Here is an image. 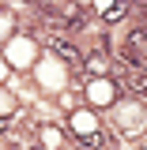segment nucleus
Masks as SVG:
<instances>
[{
    "label": "nucleus",
    "mask_w": 147,
    "mask_h": 150,
    "mask_svg": "<svg viewBox=\"0 0 147 150\" xmlns=\"http://www.w3.org/2000/svg\"><path fill=\"white\" fill-rule=\"evenodd\" d=\"M125 64L147 71V26H136V30L125 38Z\"/></svg>",
    "instance_id": "obj_1"
},
{
    "label": "nucleus",
    "mask_w": 147,
    "mask_h": 150,
    "mask_svg": "<svg viewBox=\"0 0 147 150\" xmlns=\"http://www.w3.org/2000/svg\"><path fill=\"white\" fill-rule=\"evenodd\" d=\"M121 86L128 94H136V98H147V71H140V68H121Z\"/></svg>",
    "instance_id": "obj_2"
},
{
    "label": "nucleus",
    "mask_w": 147,
    "mask_h": 150,
    "mask_svg": "<svg viewBox=\"0 0 147 150\" xmlns=\"http://www.w3.org/2000/svg\"><path fill=\"white\" fill-rule=\"evenodd\" d=\"M57 56H60V60H64V64H72V68H79V49H75V45H68V41H57Z\"/></svg>",
    "instance_id": "obj_3"
},
{
    "label": "nucleus",
    "mask_w": 147,
    "mask_h": 150,
    "mask_svg": "<svg viewBox=\"0 0 147 150\" xmlns=\"http://www.w3.org/2000/svg\"><path fill=\"white\" fill-rule=\"evenodd\" d=\"M125 11H128V4H125V0H121V4H113V8H106V23H121Z\"/></svg>",
    "instance_id": "obj_4"
},
{
    "label": "nucleus",
    "mask_w": 147,
    "mask_h": 150,
    "mask_svg": "<svg viewBox=\"0 0 147 150\" xmlns=\"http://www.w3.org/2000/svg\"><path fill=\"white\" fill-rule=\"evenodd\" d=\"M136 4H147V0H136Z\"/></svg>",
    "instance_id": "obj_5"
}]
</instances>
